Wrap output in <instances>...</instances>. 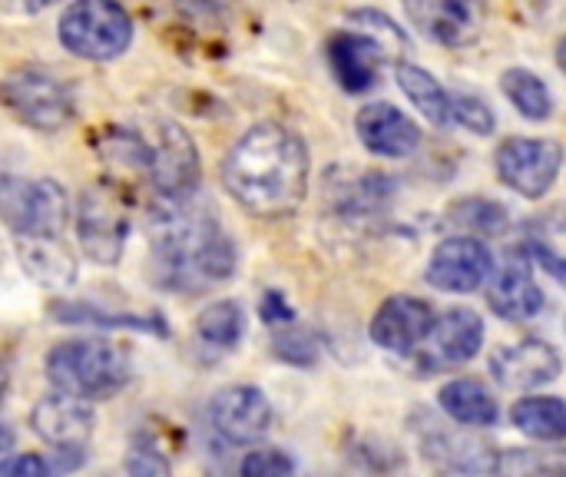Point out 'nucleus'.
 <instances>
[{"label": "nucleus", "mask_w": 566, "mask_h": 477, "mask_svg": "<svg viewBox=\"0 0 566 477\" xmlns=\"http://www.w3.org/2000/svg\"><path fill=\"white\" fill-rule=\"evenodd\" d=\"M308 169V149L298 133L279 123H259L229 149L222 183L245 212L282 219L305 203Z\"/></svg>", "instance_id": "obj_1"}, {"label": "nucleus", "mask_w": 566, "mask_h": 477, "mask_svg": "<svg viewBox=\"0 0 566 477\" xmlns=\"http://www.w3.org/2000/svg\"><path fill=\"white\" fill-rule=\"evenodd\" d=\"M149 249L156 282L172 292H202L226 282L235 269V249L209 206L189 199H159L149 216Z\"/></svg>", "instance_id": "obj_2"}, {"label": "nucleus", "mask_w": 566, "mask_h": 477, "mask_svg": "<svg viewBox=\"0 0 566 477\" xmlns=\"http://www.w3.org/2000/svg\"><path fill=\"white\" fill-rule=\"evenodd\" d=\"M46 379L63 395H73L80 402H103L126 388V382L133 379V365L126 352L113 342L76 339L50 349Z\"/></svg>", "instance_id": "obj_3"}, {"label": "nucleus", "mask_w": 566, "mask_h": 477, "mask_svg": "<svg viewBox=\"0 0 566 477\" xmlns=\"http://www.w3.org/2000/svg\"><path fill=\"white\" fill-rule=\"evenodd\" d=\"M60 40L83 60H116L133 43V17L116 0H76L60 17Z\"/></svg>", "instance_id": "obj_4"}, {"label": "nucleus", "mask_w": 566, "mask_h": 477, "mask_svg": "<svg viewBox=\"0 0 566 477\" xmlns=\"http://www.w3.org/2000/svg\"><path fill=\"white\" fill-rule=\"evenodd\" d=\"M129 236V206L113 183H93L76 206V239L96 266H116Z\"/></svg>", "instance_id": "obj_5"}, {"label": "nucleus", "mask_w": 566, "mask_h": 477, "mask_svg": "<svg viewBox=\"0 0 566 477\" xmlns=\"http://www.w3.org/2000/svg\"><path fill=\"white\" fill-rule=\"evenodd\" d=\"M3 100L10 106V113L40 129V133H56L63 129L73 113H76V103H73V90L50 70L43 66H20L13 70L7 80H3Z\"/></svg>", "instance_id": "obj_6"}, {"label": "nucleus", "mask_w": 566, "mask_h": 477, "mask_svg": "<svg viewBox=\"0 0 566 477\" xmlns=\"http://www.w3.org/2000/svg\"><path fill=\"white\" fill-rule=\"evenodd\" d=\"M3 219L13 236H63L70 199L60 183H3Z\"/></svg>", "instance_id": "obj_7"}, {"label": "nucleus", "mask_w": 566, "mask_h": 477, "mask_svg": "<svg viewBox=\"0 0 566 477\" xmlns=\"http://www.w3.org/2000/svg\"><path fill=\"white\" fill-rule=\"evenodd\" d=\"M153 189L159 199H189L199 186V153L192 136L169 120H159L156 143L149 146V166H146Z\"/></svg>", "instance_id": "obj_8"}, {"label": "nucleus", "mask_w": 566, "mask_h": 477, "mask_svg": "<svg viewBox=\"0 0 566 477\" xmlns=\"http://www.w3.org/2000/svg\"><path fill=\"white\" fill-rule=\"evenodd\" d=\"M564 149L554 139H504L497 149V176L524 199H541L560 176Z\"/></svg>", "instance_id": "obj_9"}, {"label": "nucleus", "mask_w": 566, "mask_h": 477, "mask_svg": "<svg viewBox=\"0 0 566 477\" xmlns=\"http://www.w3.org/2000/svg\"><path fill=\"white\" fill-rule=\"evenodd\" d=\"M494 269L491 249L478 236H451L444 239L431 262H428V282L441 292H478Z\"/></svg>", "instance_id": "obj_10"}, {"label": "nucleus", "mask_w": 566, "mask_h": 477, "mask_svg": "<svg viewBox=\"0 0 566 477\" xmlns=\"http://www.w3.org/2000/svg\"><path fill=\"white\" fill-rule=\"evenodd\" d=\"M438 319L434 309L424 299L415 295H391L381 302V309L371 319V342L381 345L385 352H398V355H411L418 352L428 335L434 332Z\"/></svg>", "instance_id": "obj_11"}, {"label": "nucleus", "mask_w": 566, "mask_h": 477, "mask_svg": "<svg viewBox=\"0 0 566 477\" xmlns=\"http://www.w3.org/2000/svg\"><path fill=\"white\" fill-rule=\"evenodd\" d=\"M212 428L232 442V445H255L272 428V405L269 398L252 385H232L222 388L209 405Z\"/></svg>", "instance_id": "obj_12"}, {"label": "nucleus", "mask_w": 566, "mask_h": 477, "mask_svg": "<svg viewBox=\"0 0 566 477\" xmlns=\"http://www.w3.org/2000/svg\"><path fill=\"white\" fill-rule=\"evenodd\" d=\"M405 10L428 40L444 46L474 43L484 23L481 0H405Z\"/></svg>", "instance_id": "obj_13"}, {"label": "nucleus", "mask_w": 566, "mask_h": 477, "mask_svg": "<svg viewBox=\"0 0 566 477\" xmlns=\"http://www.w3.org/2000/svg\"><path fill=\"white\" fill-rule=\"evenodd\" d=\"M33 432L56 452H83L93 435V408L73 395H46L33 405Z\"/></svg>", "instance_id": "obj_14"}, {"label": "nucleus", "mask_w": 566, "mask_h": 477, "mask_svg": "<svg viewBox=\"0 0 566 477\" xmlns=\"http://www.w3.org/2000/svg\"><path fill=\"white\" fill-rule=\"evenodd\" d=\"M491 372L497 385L514 388V392H531L560 375V355L541 339H524L517 345L501 349L491 359Z\"/></svg>", "instance_id": "obj_15"}, {"label": "nucleus", "mask_w": 566, "mask_h": 477, "mask_svg": "<svg viewBox=\"0 0 566 477\" xmlns=\"http://www.w3.org/2000/svg\"><path fill=\"white\" fill-rule=\"evenodd\" d=\"M358 126V139L365 149H371L375 156H388V159H401L408 153L418 149L421 133L415 126V120H408L398 106L391 103H371L358 113L355 120Z\"/></svg>", "instance_id": "obj_16"}, {"label": "nucleus", "mask_w": 566, "mask_h": 477, "mask_svg": "<svg viewBox=\"0 0 566 477\" xmlns=\"http://www.w3.org/2000/svg\"><path fill=\"white\" fill-rule=\"evenodd\" d=\"M13 249L36 286L63 292L76 282V256L66 249L63 236H13Z\"/></svg>", "instance_id": "obj_17"}, {"label": "nucleus", "mask_w": 566, "mask_h": 477, "mask_svg": "<svg viewBox=\"0 0 566 477\" xmlns=\"http://www.w3.org/2000/svg\"><path fill=\"white\" fill-rule=\"evenodd\" d=\"M484 342V322L471 309H451L438 319L434 332L424 342L428 365H464L478 355Z\"/></svg>", "instance_id": "obj_18"}, {"label": "nucleus", "mask_w": 566, "mask_h": 477, "mask_svg": "<svg viewBox=\"0 0 566 477\" xmlns=\"http://www.w3.org/2000/svg\"><path fill=\"white\" fill-rule=\"evenodd\" d=\"M328 60H332V70H335L338 83L348 93H365V90H371L378 83L385 53H381V46L371 37L345 30V33L332 37Z\"/></svg>", "instance_id": "obj_19"}, {"label": "nucleus", "mask_w": 566, "mask_h": 477, "mask_svg": "<svg viewBox=\"0 0 566 477\" xmlns=\"http://www.w3.org/2000/svg\"><path fill=\"white\" fill-rule=\"evenodd\" d=\"M488 305L507 322H531L544 309V292L527 262H507L488 292Z\"/></svg>", "instance_id": "obj_20"}, {"label": "nucleus", "mask_w": 566, "mask_h": 477, "mask_svg": "<svg viewBox=\"0 0 566 477\" xmlns=\"http://www.w3.org/2000/svg\"><path fill=\"white\" fill-rule=\"evenodd\" d=\"M424 452L431 458H438L444 468L458 471L464 477H497L504 471L501 455L494 452V445L478 442V438H464V435H448V432H434L424 442Z\"/></svg>", "instance_id": "obj_21"}, {"label": "nucleus", "mask_w": 566, "mask_h": 477, "mask_svg": "<svg viewBox=\"0 0 566 477\" xmlns=\"http://www.w3.org/2000/svg\"><path fill=\"white\" fill-rule=\"evenodd\" d=\"M438 402H441L444 415H448L451 422L464 425V428H491V425H497V418H501V408H497L494 395H491L481 382H474V379L448 382V385L441 388Z\"/></svg>", "instance_id": "obj_22"}, {"label": "nucleus", "mask_w": 566, "mask_h": 477, "mask_svg": "<svg viewBox=\"0 0 566 477\" xmlns=\"http://www.w3.org/2000/svg\"><path fill=\"white\" fill-rule=\"evenodd\" d=\"M395 80H398V86L405 90V96L424 113V120H431L434 126H448L451 120H454V100H451V93L428 73V70H421V66H415V63H401L398 70H395Z\"/></svg>", "instance_id": "obj_23"}, {"label": "nucleus", "mask_w": 566, "mask_h": 477, "mask_svg": "<svg viewBox=\"0 0 566 477\" xmlns=\"http://www.w3.org/2000/svg\"><path fill=\"white\" fill-rule=\"evenodd\" d=\"M511 422L517 432H524L534 442H564L566 438V402L551 395H531L521 398L511 412Z\"/></svg>", "instance_id": "obj_24"}, {"label": "nucleus", "mask_w": 566, "mask_h": 477, "mask_svg": "<svg viewBox=\"0 0 566 477\" xmlns=\"http://www.w3.org/2000/svg\"><path fill=\"white\" fill-rule=\"evenodd\" d=\"M245 335V312L239 302H216L196 322V339L212 352H229Z\"/></svg>", "instance_id": "obj_25"}, {"label": "nucleus", "mask_w": 566, "mask_h": 477, "mask_svg": "<svg viewBox=\"0 0 566 477\" xmlns=\"http://www.w3.org/2000/svg\"><path fill=\"white\" fill-rule=\"evenodd\" d=\"M501 86H504L507 100L517 106L521 116H527V120H547V116H551L554 100H551L547 83H544L537 73L514 66V70H507V73L501 76Z\"/></svg>", "instance_id": "obj_26"}, {"label": "nucleus", "mask_w": 566, "mask_h": 477, "mask_svg": "<svg viewBox=\"0 0 566 477\" xmlns=\"http://www.w3.org/2000/svg\"><path fill=\"white\" fill-rule=\"evenodd\" d=\"M60 322H80V325H119V329H143L153 335H166V322L163 319H136V315H106L96 312L90 305H73V302H56L50 309Z\"/></svg>", "instance_id": "obj_27"}, {"label": "nucleus", "mask_w": 566, "mask_h": 477, "mask_svg": "<svg viewBox=\"0 0 566 477\" xmlns=\"http://www.w3.org/2000/svg\"><path fill=\"white\" fill-rule=\"evenodd\" d=\"M451 219L464 229L481 232V236H497L507 229V212L491 199H461L451 209Z\"/></svg>", "instance_id": "obj_28"}, {"label": "nucleus", "mask_w": 566, "mask_h": 477, "mask_svg": "<svg viewBox=\"0 0 566 477\" xmlns=\"http://www.w3.org/2000/svg\"><path fill=\"white\" fill-rule=\"evenodd\" d=\"M451 100H454V123H461L464 129L481 133V136H488L494 129V113L484 100H478L471 93H451Z\"/></svg>", "instance_id": "obj_29"}, {"label": "nucleus", "mask_w": 566, "mask_h": 477, "mask_svg": "<svg viewBox=\"0 0 566 477\" xmlns=\"http://www.w3.org/2000/svg\"><path fill=\"white\" fill-rule=\"evenodd\" d=\"M242 477H295V462L279 452V448H265V452H252L242 462Z\"/></svg>", "instance_id": "obj_30"}, {"label": "nucleus", "mask_w": 566, "mask_h": 477, "mask_svg": "<svg viewBox=\"0 0 566 477\" xmlns=\"http://www.w3.org/2000/svg\"><path fill=\"white\" fill-rule=\"evenodd\" d=\"M259 315L265 325H292L295 322V309L289 305V299L279 289H269L259 302Z\"/></svg>", "instance_id": "obj_31"}, {"label": "nucleus", "mask_w": 566, "mask_h": 477, "mask_svg": "<svg viewBox=\"0 0 566 477\" xmlns=\"http://www.w3.org/2000/svg\"><path fill=\"white\" fill-rule=\"evenodd\" d=\"M275 352H279L285 362H295V365H308V362L315 359V349L308 345L305 335H298V339L279 335V339H275Z\"/></svg>", "instance_id": "obj_32"}, {"label": "nucleus", "mask_w": 566, "mask_h": 477, "mask_svg": "<svg viewBox=\"0 0 566 477\" xmlns=\"http://www.w3.org/2000/svg\"><path fill=\"white\" fill-rule=\"evenodd\" d=\"M0 477H53V475H50V468H46V462H43L40 455H20V458H13V462H7V465H3V475Z\"/></svg>", "instance_id": "obj_33"}, {"label": "nucleus", "mask_w": 566, "mask_h": 477, "mask_svg": "<svg viewBox=\"0 0 566 477\" xmlns=\"http://www.w3.org/2000/svg\"><path fill=\"white\" fill-rule=\"evenodd\" d=\"M527 252H531V256H534V259H537V262H541V266H544V269H547V272L557 279V282H560V286H566V259L564 256L551 252V249H547V246H541V242H537V246H531Z\"/></svg>", "instance_id": "obj_34"}, {"label": "nucleus", "mask_w": 566, "mask_h": 477, "mask_svg": "<svg viewBox=\"0 0 566 477\" xmlns=\"http://www.w3.org/2000/svg\"><path fill=\"white\" fill-rule=\"evenodd\" d=\"M534 468H541V471H557V475L566 477V452L564 455H557L554 462H547V465H541V462H537Z\"/></svg>", "instance_id": "obj_35"}, {"label": "nucleus", "mask_w": 566, "mask_h": 477, "mask_svg": "<svg viewBox=\"0 0 566 477\" xmlns=\"http://www.w3.org/2000/svg\"><path fill=\"white\" fill-rule=\"evenodd\" d=\"M27 10H46V7H53L56 0H20Z\"/></svg>", "instance_id": "obj_36"}, {"label": "nucleus", "mask_w": 566, "mask_h": 477, "mask_svg": "<svg viewBox=\"0 0 566 477\" xmlns=\"http://www.w3.org/2000/svg\"><path fill=\"white\" fill-rule=\"evenodd\" d=\"M557 63H560V70L566 73V37L560 40V46H557Z\"/></svg>", "instance_id": "obj_37"}]
</instances>
